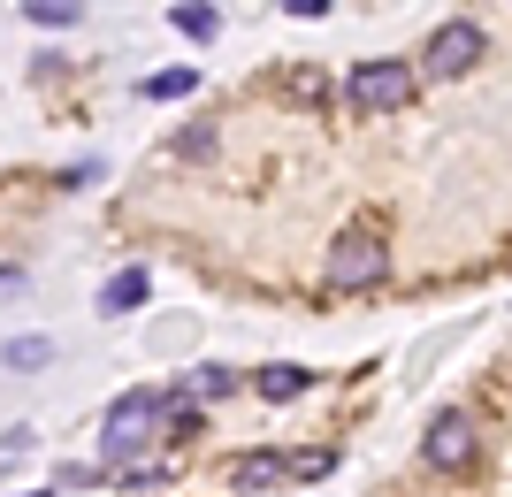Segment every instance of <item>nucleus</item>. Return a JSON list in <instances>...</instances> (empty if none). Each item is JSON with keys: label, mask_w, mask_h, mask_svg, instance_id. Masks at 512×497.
Returning a JSON list of instances; mask_svg holds the SVG:
<instances>
[{"label": "nucleus", "mask_w": 512, "mask_h": 497, "mask_svg": "<svg viewBox=\"0 0 512 497\" xmlns=\"http://www.w3.org/2000/svg\"><path fill=\"white\" fill-rule=\"evenodd\" d=\"M329 291H367V283H383L390 276V238L375 230V222H352L337 245H329Z\"/></svg>", "instance_id": "nucleus-1"}, {"label": "nucleus", "mask_w": 512, "mask_h": 497, "mask_svg": "<svg viewBox=\"0 0 512 497\" xmlns=\"http://www.w3.org/2000/svg\"><path fill=\"white\" fill-rule=\"evenodd\" d=\"M161 413H169V390H123L115 406H107V429H100V452L107 459H138L161 429Z\"/></svg>", "instance_id": "nucleus-2"}, {"label": "nucleus", "mask_w": 512, "mask_h": 497, "mask_svg": "<svg viewBox=\"0 0 512 497\" xmlns=\"http://www.w3.org/2000/svg\"><path fill=\"white\" fill-rule=\"evenodd\" d=\"M413 85H421V77H413V62H360L352 69V77H344V100H352V108L360 115H390V108H406L413 100Z\"/></svg>", "instance_id": "nucleus-3"}, {"label": "nucleus", "mask_w": 512, "mask_h": 497, "mask_svg": "<svg viewBox=\"0 0 512 497\" xmlns=\"http://www.w3.org/2000/svg\"><path fill=\"white\" fill-rule=\"evenodd\" d=\"M474 452H482V421H474L467 406H444L436 421H428V436H421V459H428V467L459 475V467H474Z\"/></svg>", "instance_id": "nucleus-4"}, {"label": "nucleus", "mask_w": 512, "mask_h": 497, "mask_svg": "<svg viewBox=\"0 0 512 497\" xmlns=\"http://www.w3.org/2000/svg\"><path fill=\"white\" fill-rule=\"evenodd\" d=\"M474 62H482V23L451 16V23H436V31H428L413 77H459V69H474Z\"/></svg>", "instance_id": "nucleus-5"}, {"label": "nucleus", "mask_w": 512, "mask_h": 497, "mask_svg": "<svg viewBox=\"0 0 512 497\" xmlns=\"http://www.w3.org/2000/svg\"><path fill=\"white\" fill-rule=\"evenodd\" d=\"M283 475H291V459H283V452H237L230 467H222V482H230L237 497H260V490H276Z\"/></svg>", "instance_id": "nucleus-6"}, {"label": "nucleus", "mask_w": 512, "mask_h": 497, "mask_svg": "<svg viewBox=\"0 0 512 497\" xmlns=\"http://www.w3.org/2000/svg\"><path fill=\"white\" fill-rule=\"evenodd\" d=\"M146 291H153V276H146V268H123V276H107L100 306H107V314H130V306H146Z\"/></svg>", "instance_id": "nucleus-7"}, {"label": "nucleus", "mask_w": 512, "mask_h": 497, "mask_svg": "<svg viewBox=\"0 0 512 497\" xmlns=\"http://www.w3.org/2000/svg\"><path fill=\"white\" fill-rule=\"evenodd\" d=\"M306 383H314V375H306V368H291V360H276V368H260V375H253V390L268 398V406H276V398H299Z\"/></svg>", "instance_id": "nucleus-8"}, {"label": "nucleus", "mask_w": 512, "mask_h": 497, "mask_svg": "<svg viewBox=\"0 0 512 497\" xmlns=\"http://www.w3.org/2000/svg\"><path fill=\"white\" fill-rule=\"evenodd\" d=\"M176 31H184V39H214V31H222V16H214L207 0H176Z\"/></svg>", "instance_id": "nucleus-9"}, {"label": "nucleus", "mask_w": 512, "mask_h": 497, "mask_svg": "<svg viewBox=\"0 0 512 497\" xmlns=\"http://www.w3.org/2000/svg\"><path fill=\"white\" fill-rule=\"evenodd\" d=\"M0 360H8V368H46V360H54V345H46V337H8V345H0Z\"/></svg>", "instance_id": "nucleus-10"}, {"label": "nucleus", "mask_w": 512, "mask_h": 497, "mask_svg": "<svg viewBox=\"0 0 512 497\" xmlns=\"http://www.w3.org/2000/svg\"><path fill=\"white\" fill-rule=\"evenodd\" d=\"M192 85H199V69H161V77H146L138 92H146V100H184Z\"/></svg>", "instance_id": "nucleus-11"}, {"label": "nucleus", "mask_w": 512, "mask_h": 497, "mask_svg": "<svg viewBox=\"0 0 512 497\" xmlns=\"http://www.w3.org/2000/svg\"><path fill=\"white\" fill-rule=\"evenodd\" d=\"M23 16H31V23H54V31H62V23L85 16V0H23Z\"/></svg>", "instance_id": "nucleus-12"}, {"label": "nucleus", "mask_w": 512, "mask_h": 497, "mask_svg": "<svg viewBox=\"0 0 512 497\" xmlns=\"http://www.w3.org/2000/svg\"><path fill=\"white\" fill-rule=\"evenodd\" d=\"M230 383H237L230 368H192V383H184V390H192V398H230Z\"/></svg>", "instance_id": "nucleus-13"}, {"label": "nucleus", "mask_w": 512, "mask_h": 497, "mask_svg": "<svg viewBox=\"0 0 512 497\" xmlns=\"http://www.w3.org/2000/svg\"><path fill=\"white\" fill-rule=\"evenodd\" d=\"M176 153H192V161H199V153H214V130H207V123L184 130V138H176Z\"/></svg>", "instance_id": "nucleus-14"}, {"label": "nucleus", "mask_w": 512, "mask_h": 497, "mask_svg": "<svg viewBox=\"0 0 512 497\" xmlns=\"http://www.w3.org/2000/svg\"><path fill=\"white\" fill-rule=\"evenodd\" d=\"M291 16H306V23H314V16H329V0H291Z\"/></svg>", "instance_id": "nucleus-15"}, {"label": "nucleus", "mask_w": 512, "mask_h": 497, "mask_svg": "<svg viewBox=\"0 0 512 497\" xmlns=\"http://www.w3.org/2000/svg\"><path fill=\"white\" fill-rule=\"evenodd\" d=\"M31 497H46V490H31Z\"/></svg>", "instance_id": "nucleus-16"}]
</instances>
